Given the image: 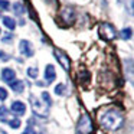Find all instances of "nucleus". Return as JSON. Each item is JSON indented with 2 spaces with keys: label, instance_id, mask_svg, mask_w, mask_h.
Masks as SVG:
<instances>
[{
  "label": "nucleus",
  "instance_id": "f8f14e48",
  "mask_svg": "<svg viewBox=\"0 0 134 134\" xmlns=\"http://www.w3.org/2000/svg\"><path fill=\"white\" fill-rule=\"evenodd\" d=\"M3 23H4V26H6L7 29H10V30H13L16 27L15 19H12L10 16H4V18H3Z\"/></svg>",
  "mask_w": 134,
  "mask_h": 134
},
{
  "label": "nucleus",
  "instance_id": "a878e982",
  "mask_svg": "<svg viewBox=\"0 0 134 134\" xmlns=\"http://www.w3.org/2000/svg\"><path fill=\"white\" fill-rule=\"evenodd\" d=\"M0 35H2V30H0Z\"/></svg>",
  "mask_w": 134,
  "mask_h": 134
},
{
  "label": "nucleus",
  "instance_id": "7ed1b4c3",
  "mask_svg": "<svg viewBox=\"0 0 134 134\" xmlns=\"http://www.w3.org/2000/svg\"><path fill=\"white\" fill-rule=\"evenodd\" d=\"M92 120L90 118V115L88 114H84V115L81 117V120H79L78 122V127H76V134H91L92 133Z\"/></svg>",
  "mask_w": 134,
  "mask_h": 134
},
{
  "label": "nucleus",
  "instance_id": "1a4fd4ad",
  "mask_svg": "<svg viewBox=\"0 0 134 134\" xmlns=\"http://www.w3.org/2000/svg\"><path fill=\"white\" fill-rule=\"evenodd\" d=\"M55 76H56V72H55V66L53 65H46L45 68V79H46L48 84L55 81Z\"/></svg>",
  "mask_w": 134,
  "mask_h": 134
},
{
  "label": "nucleus",
  "instance_id": "ddd939ff",
  "mask_svg": "<svg viewBox=\"0 0 134 134\" xmlns=\"http://www.w3.org/2000/svg\"><path fill=\"white\" fill-rule=\"evenodd\" d=\"M131 36H133V30H131V27H124V29L120 32V38L124 39V41L131 39Z\"/></svg>",
  "mask_w": 134,
  "mask_h": 134
},
{
  "label": "nucleus",
  "instance_id": "412c9836",
  "mask_svg": "<svg viewBox=\"0 0 134 134\" xmlns=\"http://www.w3.org/2000/svg\"><path fill=\"white\" fill-rule=\"evenodd\" d=\"M0 59H2L3 62H7V61L10 59V56L7 55V53H4L3 51H0Z\"/></svg>",
  "mask_w": 134,
  "mask_h": 134
},
{
  "label": "nucleus",
  "instance_id": "20e7f679",
  "mask_svg": "<svg viewBox=\"0 0 134 134\" xmlns=\"http://www.w3.org/2000/svg\"><path fill=\"white\" fill-rule=\"evenodd\" d=\"M29 99H30V102H32L33 113H35L36 115H39V117H46V115H48V110H46V107H45L43 104H41L38 98H35L33 95H30V97H29Z\"/></svg>",
  "mask_w": 134,
  "mask_h": 134
},
{
  "label": "nucleus",
  "instance_id": "b1692460",
  "mask_svg": "<svg viewBox=\"0 0 134 134\" xmlns=\"http://www.w3.org/2000/svg\"><path fill=\"white\" fill-rule=\"evenodd\" d=\"M0 115H2V117L6 115V108H4V107H0Z\"/></svg>",
  "mask_w": 134,
  "mask_h": 134
},
{
  "label": "nucleus",
  "instance_id": "f257e3e1",
  "mask_svg": "<svg viewBox=\"0 0 134 134\" xmlns=\"http://www.w3.org/2000/svg\"><path fill=\"white\" fill-rule=\"evenodd\" d=\"M99 122L107 130H118L124 122V115L121 111L115 110V108H110L99 117Z\"/></svg>",
  "mask_w": 134,
  "mask_h": 134
},
{
  "label": "nucleus",
  "instance_id": "5701e85b",
  "mask_svg": "<svg viewBox=\"0 0 134 134\" xmlns=\"http://www.w3.org/2000/svg\"><path fill=\"white\" fill-rule=\"evenodd\" d=\"M23 134H36V131L33 130L32 127H26V130H25V133Z\"/></svg>",
  "mask_w": 134,
  "mask_h": 134
},
{
  "label": "nucleus",
  "instance_id": "423d86ee",
  "mask_svg": "<svg viewBox=\"0 0 134 134\" xmlns=\"http://www.w3.org/2000/svg\"><path fill=\"white\" fill-rule=\"evenodd\" d=\"M61 19L64 20V23L71 25L75 20V12H74L71 7H64V9L61 10Z\"/></svg>",
  "mask_w": 134,
  "mask_h": 134
},
{
  "label": "nucleus",
  "instance_id": "dca6fc26",
  "mask_svg": "<svg viewBox=\"0 0 134 134\" xmlns=\"http://www.w3.org/2000/svg\"><path fill=\"white\" fill-rule=\"evenodd\" d=\"M64 92H65V85L64 84H58L55 87V94L56 95H64Z\"/></svg>",
  "mask_w": 134,
  "mask_h": 134
},
{
  "label": "nucleus",
  "instance_id": "9b49d317",
  "mask_svg": "<svg viewBox=\"0 0 134 134\" xmlns=\"http://www.w3.org/2000/svg\"><path fill=\"white\" fill-rule=\"evenodd\" d=\"M9 85H10V88H12L15 92H18V94L23 92V90H25V82H23V81H19V79H15V81H12Z\"/></svg>",
  "mask_w": 134,
  "mask_h": 134
},
{
  "label": "nucleus",
  "instance_id": "aec40b11",
  "mask_svg": "<svg viewBox=\"0 0 134 134\" xmlns=\"http://www.w3.org/2000/svg\"><path fill=\"white\" fill-rule=\"evenodd\" d=\"M6 98H7V91L0 87V101H4Z\"/></svg>",
  "mask_w": 134,
  "mask_h": 134
},
{
  "label": "nucleus",
  "instance_id": "9d476101",
  "mask_svg": "<svg viewBox=\"0 0 134 134\" xmlns=\"http://www.w3.org/2000/svg\"><path fill=\"white\" fill-rule=\"evenodd\" d=\"M15 76H16V72L12 69V68H4L3 71H2V79L3 81H6V82H12V81H15Z\"/></svg>",
  "mask_w": 134,
  "mask_h": 134
},
{
  "label": "nucleus",
  "instance_id": "39448f33",
  "mask_svg": "<svg viewBox=\"0 0 134 134\" xmlns=\"http://www.w3.org/2000/svg\"><path fill=\"white\" fill-rule=\"evenodd\" d=\"M53 55H55V59L61 64V66L64 68L65 71H69L71 61H69V58H68L66 53H64L62 51H59V49H53Z\"/></svg>",
  "mask_w": 134,
  "mask_h": 134
},
{
  "label": "nucleus",
  "instance_id": "a211bd4d",
  "mask_svg": "<svg viewBox=\"0 0 134 134\" xmlns=\"http://www.w3.org/2000/svg\"><path fill=\"white\" fill-rule=\"evenodd\" d=\"M27 75H29L30 78H36V76H38V69H36V68H29V69H27Z\"/></svg>",
  "mask_w": 134,
  "mask_h": 134
},
{
  "label": "nucleus",
  "instance_id": "f3484780",
  "mask_svg": "<svg viewBox=\"0 0 134 134\" xmlns=\"http://www.w3.org/2000/svg\"><path fill=\"white\" fill-rule=\"evenodd\" d=\"M42 98H43V101L48 104V107L52 105V99H51V97H49V94H48V92H42Z\"/></svg>",
  "mask_w": 134,
  "mask_h": 134
},
{
  "label": "nucleus",
  "instance_id": "6ab92c4d",
  "mask_svg": "<svg viewBox=\"0 0 134 134\" xmlns=\"http://www.w3.org/2000/svg\"><path fill=\"white\" fill-rule=\"evenodd\" d=\"M10 7V3L7 2V0H0V9L3 10H7Z\"/></svg>",
  "mask_w": 134,
  "mask_h": 134
},
{
  "label": "nucleus",
  "instance_id": "f03ea898",
  "mask_svg": "<svg viewBox=\"0 0 134 134\" xmlns=\"http://www.w3.org/2000/svg\"><path fill=\"white\" fill-rule=\"evenodd\" d=\"M98 35H99V38H101V39H104V41H107V42L113 41V39L117 36L115 26H114L113 23L104 22V23H101V25H99V27H98Z\"/></svg>",
  "mask_w": 134,
  "mask_h": 134
},
{
  "label": "nucleus",
  "instance_id": "393cba45",
  "mask_svg": "<svg viewBox=\"0 0 134 134\" xmlns=\"http://www.w3.org/2000/svg\"><path fill=\"white\" fill-rule=\"evenodd\" d=\"M0 134H6V133H4V131H3V130H0Z\"/></svg>",
  "mask_w": 134,
  "mask_h": 134
},
{
  "label": "nucleus",
  "instance_id": "6e6552de",
  "mask_svg": "<svg viewBox=\"0 0 134 134\" xmlns=\"http://www.w3.org/2000/svg\"><path fill=\"white\" fill-rule=\"evenodd\" d=\"M10 110H12V113L18 114V115H23V114L26 113V105L22 101H15L10 105Z\"/></svg>",
  "mask_w": 134,
  "mask_h": 134
},
{
  "label": "nucleus",
  "instance_id": "4be33fe9",
  "mask_svg": "<svg viewBox=\"0 0 134 134\" xmlns=\"http://www.w3.org/2000/svg\"><path fill=\"white\" fill-rule=\"evenodd\" d=\"M13 39V35L12 33H6V35L3 36V42H10Z\"/></svg>",
  "mask_w": 134,
  "mask_h": 134
},
{
  "label": "nucleus",
  "instance_id": "4468645a",
  "mask_svg": "<svg viewBox=\"0 0 134 134\" xmlns=\"http://www.w3.org/2000/svg\"><path fill=\"white\" fill-rule=\"evenodd\" d=\"M13 10H15L16 15H23V13H25V6H23L22 3H19V2H18V3L13 4Z\"/></svg>",
  "mask_w": 134,
  "mask_h": 134
},
{
  "label": "nucleus",
  "instance_id": "0eeeda50",
  "mask_svg": "<svg viewBox=\"0 0 134 134\" xmlns=\"http://www.w3.org/2000/svg\"><path fill=\"white\" fill-rule=\"evenodd\" d=\"M19 49H20V52L23 53L25 56H27V58H30V56H33V48H32V43H30L29 41H20V43H19Z\"/></svg>",
  "mask_w": 134,
  "mask_h": 134
},
{
  "label": "nucleus",
  "instance_id": "2eb2a0df",
  "mask_svg": "<svg viewBox=\"0 0 134 134\" xmlns=\"http://www.w3.org/2000/svg\"><path fill=\"white\" fill-rule=\"evenodd\" d=\"M7 124H9L12 128H19V127H20V120H19V118L9 120V121H7Z\"/></svg>",
  "mask_w": 134,
  "mask_h": 134
}]
</instances>
